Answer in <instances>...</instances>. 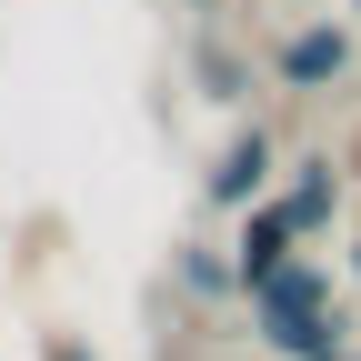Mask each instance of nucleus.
<instances>
[{
    "label": "nucleus",
    "mask_w": 361,
    "mask_h": 361,
    "mask_svg": "<svg viewBox=\"0 0 361 361\" xmlns=\"http://www.w3.org/2000/svg\"><path fill=\"white\" fill-rule=\"evenodd\" d=\"M241 301H251V341H261L271 361H351V351H361L351 311H341V271H331L322 251H301L291 271H271V281L241 291Z\"/></svg>",
    "instance_id": "obj_1"
},
{
    "label": "nucleus",
    "mask_w": 361,
    "mask_h": 361,
    "mask_svg": "<svg viewBox=\"0 0 361 361\" xmlns=\"http://www.w3.org/2000/svg\"><path fill=\"white\" fill-rule=\"evenodd\" d=\"M281 191V141H271V121H231L221 130V151H211V171H201V201L221 211V221H241L251 201H271Z\"/></svg>",
    "instance_id": "obj_2"
},
{
    "label": "nucleus",
    "mask_w": 361,
    "mask_h": 361,
    "mask_svg": "<svg viewBox=\"0 0 361 361\" xmlns=\"http://www.w3.org/2000/svg\"><path fill=\"white\" fill-rule=\"evenodd\" d=\"M361 61V30L351 20H291L281 40H271V90H291V101H322V90H341Z\"/></svg>",
    "instance_id": "obj_3"
},
{
    "label": "nucleus",
    "mask_w": 361,
    "mask_h": 361,
    "mask_svg": "<svg viewBox=\"0 0 361 361\" xmlns=\"http://www.w3.org/2000/svg\"><path fill=\"white\" fill-rule=\"evenodd\" d=\"M281 221L301 231V251L311 241H331V221L351 211V171H341V151H301V161H281Z\"/></svg>",
    "instance_id": "obj_4"
},
{
    "label": "nucleus",
    "mask_w": 361,
    "mask_h": 361,
    "mask_svg": "<svg viewBox=\"0 0 361 361\" xmlns=\"http://www.w3.org/2000/svg\"><path fill=\"white\" fill-rule=\"evenodd\" d=\"M301 261V231L281 221V201H251L241 221H231V271H241V291H261L271 271H291Z\"/></svg>",
    "instance_id": "obj_5"
},
{
    "label": "nucleus",
    "mask_w": 361,
    "mask_h": 361,
    "mask_svg": "<svg viewBox=\"0 0 361 361\" xmlns=\"http://www.w3.org/2000/svg\"><path fill=\"white\" fill-rule=\"evenodd\" d=\"M171 281L191 301H231L241 271H231V241H171Z\"/></svg>",
    "instance_id": "obj_6"
},
{
    "label": "nucleus",
    "mask_w": 361,
    "mask_h": 361,
    "mask_svg": "<svg viewBox=\"0 0 361 361\" xmlns=\"http://www.w3.org/2000/svg\"><path fill=\"white\" fill-rule=\"evenodd\" d=\"M191 80L211 90V101H221V111H231V101H241V90H251V61H241V51H231V40H221V30H211V40H201V51H191Z\"/></svg>",
    "instance_id": "obj_7"
},
{
    "label": "nucleus",
    "mask_w": 361,
    "mask_h": 361,
    "mask_svg": "<svg viewBox=\"0 0 361 361\" xmlns=\"http://www.w3.org/2000/svg\"><path fill=\"white\" fill-rule=\"evenodd\" d=\"M30 361H101V351H90L71 322H40V331H30Z\"/></svg>",
    "instance_id": "obj_8"
},
{
    "label": "nucleus",
    "mask_w": 361,
    "mask_h": 361,
    "mask_svg": "<svg viewBox=\"0 0 361 361\" xmlns=\"http://www.w3.org/2000/svg\"><path fill=\"white\" fill-rule=\"evenodd\" d=\"M341 281L361 291V221H351V251H341Z\"/></svg>",
    "instance_id": "obj_9"
},
{
    "label": "nucleus",
    "mask_w": 361,
    "mask_h": 361,
    "mask_svg": "<svg viewBox=\"0 0 361 361\" xmlns=\"http://www.w3.org/2000/svg\"><path fill=\"white\" fill-rule=\"evenodd\" d=\"M341 171H351V191H361V121H351V141H341Z\"/></svg>",
    "instance_id": "obj_10"
},
{
    "label": "nucleus",
    "mask_w": 361,
    "mask_h": 361,
    "mask_svg": "<svg viewBox=\"0 0 361 361\" xmlns=\"http://www.w3.org/2000/svg\"><path fill=\"white\" fill-rule=\"evenodd\" d=\"M180 11H201V20H221V0H180Z\"/></svg>",
    "instance_id": "obj_11"
},
{
    "label": "nucleus",
    "mask_w": 361,
    "mask_h": 361,
    "mask_svg": "<svg viewBox=\"0 0 361 361\" xmlns=\"http://www.w3.org/2000/svg\"><path fill=\"white\" fill-rule=\"evenodd\" d=\"M351 361H361V351H351Z\"/></svg>",
    "instance_id": "obj_12"
}]
</instances>
